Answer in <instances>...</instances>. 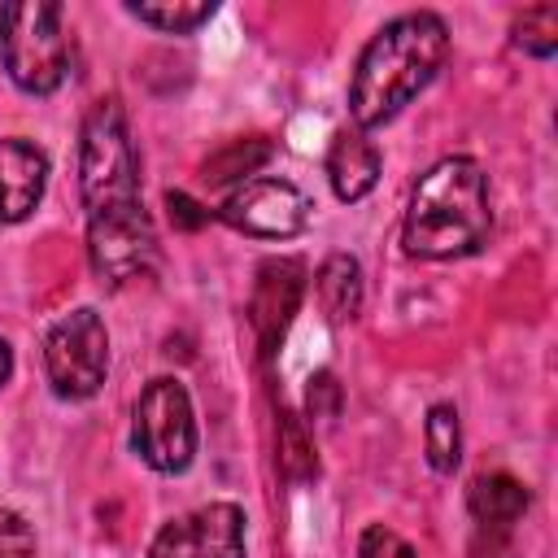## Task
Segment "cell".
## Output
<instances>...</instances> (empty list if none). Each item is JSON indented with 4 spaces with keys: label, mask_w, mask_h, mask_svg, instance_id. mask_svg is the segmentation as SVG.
<instances>
[{
    "label": "cell",
    "mask_w": 558,
    "mask_h": 558,
    "mask_svg": "<svg viewBox=\"0 0 558 558\" xmlns=\"http://www.w3.org/2000/svg\"><path fill=\"white\" fill-rule=\"evenodd\" d=\"M445 57H449V26L427 9L401 13L388 26H379L349 78V113L357 131L392 122L436 78Z\"/></svg>",
    "instance_id": "obj_1"
},
{
    "label": "cell",
    "mask_w": 558,
    "mask_h": 558,
    "mask_svg": "<svg viewBox=\"0 0 558 558\" xmlns=\"http://www.w3.org/2000/svg\"><path fill=\"white\" fill-rule=\"evenodd\" d=\"M493 231L488 174L471 157L436 161L410 192V209L401 222V244L410 257L449 262L475 253Z\"/></svg>",
    "instance_id": "obj_2"
},
{
    "label": "cell",
    "mask_w": 558,
    "mask_h": 558,
    "mask_svg": "<svg viewBox=\"0 0 558 558\" xmlns=\"http://www.w3.org/2000/svg\"><path fill=\"white\" fill-rule=\"evenodd\" d=\"M0 57L9 78L26 96H52L70 74V39L61 31V4L13 0L0 9Z\"/></svg>",
    "instance_id": "obj_3"
},
{
    "label": "cell",
    "mask_w": 558,
    "mask_h": 558,
    "mask_svg": "<svg viewBox=\"0 0 558 558\" xmlns=\"http://www.w3.org/2000/svg\"><path fill=\"white\" fill-rule=\"evenodd\" d=\"M78 192L87 214L131 205L140 201V161L131 144V126L122 105L96 100L83 118V140H78Z\"/></svg>",
    "instance_id": "obj_4"
},
{
    "label": "cell",
    "mask_w": 558,
    "mask_h": 558,
    "mask_svg": "<svg viewBox=\"0 0 558 558\" xmlns=\"http://www.w3.org/2000/svg\"><path fill=\"white\" fill-rule=\"evenodd\" d=\"M131 445L161 475H179V471L192 466V458H196V414H192V397L179 379L161 375L140 392L135 418H131Z\"/></svg>",
    "instance_id": "obj_5"
},
{
    "label": "cell",
    "mask_w": 558,
    "mask_h": 558,
    "mask_svg": "<svg viewBox=\"0 0 558 558\" xmlns=\"http://www.w3.org/2000/svg\"><path fill=\"white\" fill-rule=\"evenodd\" d=\"M44 371L61 401H87L100 392V384L109 375V331L92 305L70 310L65 318H57L48 327Z\"/></svg>",
    "instance_id": "obj_6"
},
{
    "label": "cell",
    "mask_w": 558,
    "mask_h": 558,
    "mask_svg": "<svg viewBox=\"0 0 558 558\" xmlns=\"http://www.w3.org/2000/svg\"><path fill=\"white\" fill-rule=\"evenodd\" d=\"M87 262L109 288L144 279L157 266V231L148 222L144 201L87 214Z\"/></svg>",
    "instance_id": "obj_7"
},
{
    "label": "cell",
    "mask_w": 558,
    "mask_h": 558,
    "mask_svg": "<svg viewBox=\"0 0 558 558\" xmlns=\"http://www.w3.org/2000/svg\"><path fill=\"white\" fill-rule=\"evenodd\" d=\"M310 196L288 183V179H248L240 187L227 192L218 218L244 235H262V240H292L310 227Z\"/></svg>",
    "instance_id": "obj_8"
},
{
    "label": "cell",
    "mask_w": 558,
    "mask_h": 558,
    "mask_svg": "<svg viewBox=\"0 0 558 558\" xmlns=\"http://www.w3.org/2000/svg\"><path fill=\"white\" fill-rule=\"evenodd\" d=\"M148 558H244V510L235 501H209L179 514L161 523Z\"/></svg>",
    "instance_id": "obj_9"
},
{
    "label": "cell",
    "mask_w": 558,
    "mask_h": 558,
    "mask_svg": "<svg viewBox=\"0 0 558 558\" xmlns=\"http://www.w3.org/2000/svg\"><path fill=\"white\" fill-rule=\"evenodd\" d=\"M301 301H305V262L301 257H266L257 266L253 296H248V318H253L257 349L266 362L279 353Z\"/></svg>",
    "instance_id": "obj_10"
},
{
    "label": "cell",
    "mask_w": 558,
    "mask_h": 558,
    "mask_svg": "<svg viewBox=\"0 0 558 558\" xmlns=\"http://www.w3.org/2000/svg\"><path fill=\"white\" fill-rule=\"evenodd\" d=\"M48 157L31 140H0V222H22L44 201Z\"/></svg>",
    "instance_id": "obj_11"
},
{
    "label": "cell",
    "mask_w": 558,
    "mask_h": 558,
    "mask_svg": "<svg viewBox=\"0 0 558 558\" xmlns=\"http://www.w3.org/2000/svg\"><path fill=\"white\" fill-rule=\"evenodd\" d=\"M327 179H331V192L344 201V205H353V201H362L375 183H379V148L353 126H344V131H336L331 135V144H327Z\"/></svg>",
    "instance_id": "obj_12"
},
{
    "label": "cell",
    "mask_w": 558,
    "mask_h": 558,
    "mask_svg": "<svg viewBox=\"0 0 558 558\" xmlns=\"http://www.w3.org/2000/svg\"><path fill=\"white\" fill-rule=\"evenodd\" d=\"M466 510H471V519H475L480 527L506 532L510 523L523 519V510H527V488H523L514 475H506V471L475 475L471 488H466Z\"/></svg>",
    "instance_id": "obj_13"
},
{
    "label": "cell",
    "mask_w": 558,
    "mask_h": 558,
    "mask_svg": "<svg viewBox=\"0 0 558 558\" xmlns=\"http://www.w3.org/2000/svg\"><path fill=\"white\" fill-rule=\"evenodd\" d=\"M270 157H275V144H270V140H262V135L231 140V144H222L218 153H209V157H205L201 179H205L209 187H231V183L240 187V183H248V174H257Z\"/></svg>",
    "instance_id": "obj_14"
},
{
    "label": "cell",
    "mask_w": 558,
    "mask_h": 558,
    "mask_svg": "<svg viewBox=\"0 0 558 558\" xmlns=\"http://www.w3.org/2000/svg\"><path fill=\"white\" fill-rule=\"evenodd\" d=\"M318 301L336 323H349L362 314V266L349 253H331L318 266Z\"/></svg>",
    "instance_id": "obj_15"
},
{
    "label": "cell",
    "mask_w": 558,
    "mask_h": 558,
    "mask_svg": "<svg viewBox=\"0 0 558 558\" xmlns=\"http://www.w3.org/2000/svg\"><path fill=\"white\" fill-rule=\"evenodd\" d=\"M275 462H279V475L288 484H305V480L318 475V453H314L310 427L292 410H279V423H275Z\"/></svg>",
    "instance_id": "obj_16"
},
{
    "label": "cell",
    "mask_w": 558,
    "mask_h": 558,
    "mask_svg": "<svg viewBox=\"0 0 558 558\" xmlns=\"http://www.w3.org/2000/svg\"><path fill=\"white\" fill-rule=\"evenodd\" d=\"M126 13L140 17V22L153 26V31L192 35L196 26H205V22L214 17V4H209V0H131Z\"/></svg>",
    "instance_id": "obj_17"
},
{
    "label": "cell",
    "mask_w": 558,
    "mask_h": 558,
    "mask_svg": "<svg viewBox=\"0 0 558 558\" xmlns=\"http://www.w3.org/2000/svg\"><path fill=\"white\" fill-rule=\"evenodd\" d=\"M423 436H427V462H432V471L449 475V471L462 462V427H458V410H453L449 401H436V405L427 410Z\"/></svg>",
    "instance_id": "obj_18"
},
{
    "label": "cell",
    "mask_w": 558,
    "mask_h": 558,
    "mask_svg": "<svg viewBox=\"0 0 558 558\" xmlns=\"http://www.w3.org/2000/svg\"><path fill=\"white\" fill-rule=\"evenodd\" d=\"M510 35H514V48H523L527 57H554L558 52V4L523 9Z\"/></svg>",
    "instance_id": "obj_19"
},
{
    "label": "cell",
    "mask_w": 558,
    "mask_h": 558,
    "mask_svg": "<svg viewBox=\"0 0 558 558\" xmlns=\"http://www.w3.org/2000/svg\"><path fill=\"white\" fill-rule=\"evenodd\" d=\"M340 401H344V392H340L336 375L331 371H314L310 384H305V418H336Z\"/></svg>",
    "instance_id": "obj_20"
},
{
    "label": "cell",
    "mask_w": 558,
    "mask_h": 558,
    "mask_svg": "<svg viewBox=\"0 0 558 558\" xmlns=\"http://www.w3.org/2000/svg\"><path fill=\"white\" fill-rule=\"evenodd\" d=\"M357 558H418L410 541H401L397 532H388L384 523H371L357 541Z\"/></svg>",
    "instance_id": "obj_21"
},
{
    "label": "cell",
    "mask_w": 558,
    "mask_h": 558,
    "mask_svg": "<svg viewBox=\"0 0 558 558\" xmlns=\"http://www.w3.org/2000/svg\"><path fill=\"white\" fill-rule=\"evenodd\" d=\"M35 532L17 510H0V558H31Z\"/></svg>",
    "instance_id": "obj_22"
},
{
    "label": "cell",
    "mask_w": 558,
    "mask_h": 558,
    "mask_svg": "<svg viewBox=\"0 0 558 558\" xmlns=\"http://www.w3.org/2000/svg\"><path fill=\"white\" fill-rule=\"evenodd\" d=\"M166 214H170V222L179 227V231H201L214 214L196 201V196H187V192H166Z\"/></svg>",
    "instance_id": "obj_23"
},
{
    "label": "cell",
    "mask_w": 558,
    "mask_h": 558,
    "mask_svg": "<svg viewBox=\"0 0 558 558\" xmlns=\"http://www.w3.org/2000/svg\"><path fill=\"white\" fill-rule=\"evenodd\" d=\"M9 375H13V349H9V340L0 336V388L9 384Z\"/></svg>",
    "instance_id": "obj_24"
}]
</instances>
